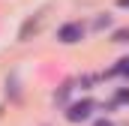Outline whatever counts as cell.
Here are the masks:
<instances>
[{"mask_svg": "<svg viewBox=\"0 0 129 126\" xmlns=\"http://www.w3.org/2000/svg\"><path fill=\"white\" fill-rule=\"evenodd\" d=\"M93 108H96V102H93V99L72 102V105H69V111H66V120H69V123H81V120H87V117L93 114Z\"/></svg>", "mask_w": 129, "mask_h": 126, "instance_id": "obj_1", "label": "cell"}, {"mask_svg": "<svg viewBox=\"0 0 129 126\" xmlns=\"http://www.w3.org/2000/svg\"><path fill=\"white\" fill-rule=\"evenodd\" d=\"M114 75H129V60H120L114 66Z\"/></svg>", "mask_w": 129, "mask_h": 126, "instance_id": "obj_3", "label": "cell"}, {"mask_svg": "<svg viewBox=\"0 0 129 126\" xmlns=\"http://www.w3.org/2000/svg\"><path fill=\"white\" fill-rule=\"evenodd\" d=\"M117 99H120V102H129V90H120V93H117Z\"/></svg>", "mask_w": 129, "mask_h": 126, "instance_id": "obj_5", "label": "cell"}, {"mask_svg": "<svg viewBox=\"0 0 129 126\" xmlns=\"http://www.w3.org/2000/svg\"><path fill=\"white\" fill-rule=\"evenodd\" d=\"M114 42H129V27H123V30H114Z\"/></svg>", "mask_w": 129, "mask_h": 126, "instance_id": "obj_4", "label": "cell"}, {"mask_svg": "<svg viewBox=\"0 0 129 126\" xmlns=\"http://www.w3.org/2000/svg\"><path fill=\"white\" fill-rule=\"evenodd\" d=\"M81 36H84V27H81V24H63V27L57 30V39H60V42H66V45L81 42Z\"/></svg>", "mask_w": 129, "mask_h": 126, "instance_id": "obj_2", "label": "cell"}, {"mask_svg": "<svg viewBox=\"0 0 129 126\" xmlns=\"http://www.w3.org/2000/svg\"><path fill=\"white\" fill-rule=\"evenodd\" d=\"M117 6H123V9H129V0H117Z\"/></svg>", "mask_w": 129, "mask_h": 126, "instance_id": "obj_7", "label": "cell"}, {"mask_svg": "<svg viewBox=\"0 0 129 126\" xmlns=\"http://www.w3.org/2000/svg\"><path fill=\"white\" fill-rule=\"evenodd\" d=\"M93 126H114V123H111V120H96Z\"/></svg>", "mask_w": 129, "mask_h": 126, "instance_id": "obj_6", "label": "cell"}]
</instances>
